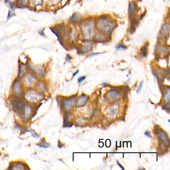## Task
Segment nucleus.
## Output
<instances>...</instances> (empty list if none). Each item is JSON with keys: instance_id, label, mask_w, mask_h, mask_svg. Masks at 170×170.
<instances>
[{"instance_id": "1a4fd4ad", "label": "nucleus", "mask_w": 170, "mask_h": 170, "mask_svg": "<svg viewBox=\"0 0 170 170\" xmlns=\"http://www.w3.org/2000/svg\"><path fill=\"white\" fill-rule=\"evenodd\" d=\"M170 32V27L168 23H164L162 26L161 29L160 31L158 34V36L160 39H164L166 38L167 36L169 34Z\"/></svg>"}, {"instance_id": "412c9836", "label": "nucleus", "mask_w": 170, "mask_h": 170, "mask_svg": "<svg viewBox=\"0 0 170 170\" xmlns=\"http://www.w3.org/2000/svg\"><path fill=\"white\" fill-rule=\"evenodd\" d=\"M165 92L163 93V98L165 102H169L170 100V89L169 86L165 88Z\"/></svg>"}, {"instance_id": "e433bc0d", "label": "nucleus", "mask_w": 170, "mask_h": 170, "mask_svg": "<svg viewBox=\"0 0 170 170\" xmlns=\"http://www.w3.org/2000/svg\"><path fill=\"white\" fill-rule=\"evenodd\" d=\"M101 54L100 53H93V54H90V55H89V56H88V57H93V56H97V55H99V54Z\"/></svg>"}, {"instance_id": "b1692460", "label": "nucleus", "mask_w": 170, "mask_h": 170, "mask_svg": "<svg viewBox=\"0 0 170 170\" xmlns=\"http://www.w3.org/2000/svg\"><path fill=\"white\" fill-rule=\"evenodd\" d=\"M92 48V44H85V45L81 47V52H84V53L90 51Z\"/></svg>"}, {"instance_id": "c9c22d12", "label": "nucleus", "mask_w": 170, "mask_h": 170, "mask_svg": "<svg viewBox=\"0 0 170 170\" xmlns=\"http://www.w3.org/2000/svg\"><path fill=\"white\" fill-rule=\"evenodd\" d=\"M72 59V57H71V56H70V54H67L66 56V57H65V60H66V61H70L71 59Z\"/></svg>"}, {"instance_id": "ea45409f", "label": "nucleus", "mask_w": 170, "mask_h": 170, "mask_svg": "<svg viewBox=\"0 0 170 170\" xmlns=\"http://www.w3.org/2000/svg\"><path fill=\"white\" fill-rule=\"evenodd\" d=\"M79 72V70H77L76 72H75V73H74V74H73V76H74L75 75H76V74L78 73Z\"/></svg>"}, {"instance_id": "dca6fc26", "label": "nucleus", "mask_w": 170, "mask_h": 170, "mask_svg": "<svg viewBox=\"0 0 170 170\" xmlns=\"http://www.w3.org/2000/svg\"><path fill=\"white\" fill-rule=\"evenodd\" d=\"M137 4L135 1H132L129 3L128 7V14L129 17H131L134 14L137 10Z\"/></svg>"}, {"instance_id": "20e7f679", "label": "nucleus", "mask_w": 170, "mask_h": 170, "mask_svg": "<svg viewBox=\"0 0 170 170\" xmlns=\"http://www.w3.org/2000/svg\"><path fill=\"white\" fill-rule=\"evenodd\" d=\"M11 105L13 110L16 113L23 114V108L25 106V101L23 99L20 98H16L13 99L11 101Z\"/></svg>"}, {"instance_id": "c756f323", "label": "nucleus", "mask_w": 170, "mask_h": 170, "mask_svg": "<svg viewBox=\"0 0 170 170\" xmlns=\"http://www.w3.org/2000/svg\"><path fill=\"white\" fill-rule=\"evenodd\" d=\"M86 78V76H81V77H79L78 79H77V81H78V83H82L83 81Z\"/></svg>"}, {"instance_id": "4c0bfd02", "label": "nucleus", "mask_w": 170, "mask_h": 170, "mask_svg": "<svg viewBox=\"0 0 170 170\" xmlns=\"http://www.w3.org/2000/svg\"><path fill=\"white\" fill-rule=\"evenodd\" d=\"M117 165H118V166H119V167H120L121 169H122V170H125L124 168L123 167V166H122V165H121V164L120 163H119V162L118 161H117Z\"/></svg>"}, {"instance_id": "f03ea898", "label": "nucleus", "mask_w": 170, "mask_h": 170, "mask_svg": "<svg viewBox=\"0 0 170 170\" xmlns=\"http://www.w3.org/2000/svg\"><path fill=\"white\" fill-rule=\"evenodd\" d=\"M81 31L83 38L90 39L95 35V25L93 21H86L82 25Z\"/></svg>"}, {"instance_id": "39448f33", "label": "nucleus", "mask_w": 170, "mask_h": 170, "mask_svg": "<svg viewBox=\"0 0 170 170\" xmlns=\"http://www.w3.org/2000/svg\"><path fill=\"white\" fill-rule=\"evenodd\" d=\"M28 67L30 71L32 72L35 75H37L39 77H43L45 75V66L41 65H34L32 64V63H29Z\"/></svg>"}, {"instance_id": "f3484780", "label": "nucleus", "mask_w": 170, "mask_h": 170, "mask_svg": "<svg viewBox=\"0 0 170 170\" xmlns=\"http://www.w3.org/2000/svg\"><path fill=\"white\" fill-rule=\"evenodd\" d=\"M169 47H167V46H164L160 44H158L156 47V50L159 55H162L166 54L167 52L169 50Z\"/></svg>"}, {"instance_id": "ddd939ff", "label": "nucleus", "mask_w": 170, "mask_h": 170, "mask_svg": "<svg viewBox=\"0 0 170 170\" xmlns=\"http://www.w3.org/2000/svg\"><path fill=\"white\" fill-rule=\"evenodd\" d=\"M9 169L13 170H28L29 167L25 164L21 162L11 163L10 165Z\"/></svg>"}, {"instance_id": "a211bd4d", "label": "nucleus", "mask_w": 170, "mask_h": 170, "mask_svg": "<svg viewBox=\"0 0 170 170\" xmlns=\"http://www.w3.org/2000/svg\"><path fill=\"white\" fill-rule=\"evenodd\" d=\"M43 0H29V5L35 8L41 7L43 5Z\"/></svg>"}, {"instance_id": "9b49d317", "label": "nucleus", "mask_w": 170, "mask_h": 170, "mask_svg": "<svg viewBox=\"0 0 170 170\" xmlns=\"http://www.w3.org/2000/svg\"><path fill=\"white\" fill-rule=\"evenodd\" d=\"M107 98L110 101H116L119 100L121 97V94L119 92L116 90H112L109 91L106 93Z\"/></svg>"}, {"instance_id": "0eeeda50", "label": "nucleus", "mask_w": 170, "mask_h": 170, "mask_svg": "<svg viewBox=\"0 0 170 170\" xmlns=\"http://www.w3.org/2000/svg\"><path fill=\"white\" fill-rule=\"evenodd\" d=\"M13 93L17 96H22L23 94V91L20 81L17 79L14 81L12 86Z\"/></svg>"}, {"instance_id": "393cba45", "label": "nucleus", "mask_w": 170, "mask_h": 170, "mask_svg": "<svg viewBox=\"0 0 170 170\" xmlns=\"http://www.w3.org/2000/svg\"><path fill=\"white\" fill-rule=\"evenodd\" d=\"M38 145H39L40 147H43L45 148H47L50 147V145L47 143L45 141V140L43 139L41 140V141L40 142V144Z\"/></svg>"}, {"instance_id": "473e14b6", "label": "nucleus", "mask_w": 170, "mask_h": 170, "mask_svg": "<svg viewBox=\"0 0 170 170\" xmlns=\"http://www.w3.org/2000/svg\"><path fill=\"white\" fill-rule=\"evenodd\" d=\"M110 112H111V114L112 115H114L116 114L117 113H118V110L113 108V109H111Z\"/></svg>"}, {"instance_id": "7ed1b4c3", "label": "nucleus", "mask_w": 170, "mask_h": 170, "mask_svg": "<svg viewBox=\"0 0 170 170\" xmlns=\"http://www.w3.org/2000/svg\"><path fill=\"white\" fill-rule=\"evenodd\" d=\"M24 97L30 102H36L43 100L45 96L38 90L30 89L24 94Z\"/></svg>"}, {"instance_id": "f8f14e48", "label": "nucleus", "mask_w": 170, "mask_h": 170, "mask_svg": "<svg viewBox=\"0 0 170 170\" xmlns=\"http://www.w3.org/2000/svg\"><path fill=\"white\" fill-rule=\"evenodd\" d=\"M89 99V97L88 95L83 94L79 97L77 99V101L76 102V106L77 107H83L84 106L86 105L87 102Z\"/></svg>"}, {"instance_id": "2f4dec72", "label": "nucleus", "mask_w": 170, "mask_h": 170, "mask_svg": "<svg viewBox=\"0 0 170 170\" xmlns=\"http://www.w3.org/2000/svg\"><path fill=\"white\" fill-rule=\"evenodd\" d=\"M157 127H155V129H154V134H155L157 135L159 133V132L160 130V127L159 126L157 125Z\"/></svg>"}, {"instance_id": "7c9ffc66", "label": "nucleus", "mask_w": 170, "mask_h": 170, "mask_svg": "<svg viewBox=\"0 0 170 170\" xmlns=\"http://www.w3.org/2000/svg\"><path fill=\"white\" fill-rule=\"evenodd\" d=\"M143 83L144 82L142 81L140 83V84L139 86V87H138V90H137V93H139L141 91L142 88L143 87Z\"/></svg>"}, {"instance_id": "423d86ee", "label": "nucleus", "mask_w": 170, "mask_h": 170, "mask_svg": "<svg viewBox=\"0 0 170 170\" xmlns=\"http://www.w3.org/2000/svg\"><path fill=\"white\" fill-rule=\"evenodd\" d=\"M76 96L69 97V98H65L63 99L61 101V107L64 110L68 111L74 107V105L75 103Z\"/></svg>"}, {"instance_id": "2eb2a0df", "label": "nucleus", "mask_w": 170, "mask_h": 170, "mask_svg": "<svg viewBox=\"0 0 170 170\" xmlns=\"http://www.w3.org/2000/svg\"><path fill=\"white\" fill-rule=\"evenodd\" d=\"M28 66L23 63H21L19 65V74L18 77L19 78H22L23 75H25V72L27 71Z\"/></svg>"}, {"instance_id": "aec40b11", "label": "nucleus", "mask_w": 170, "mask_h": 170, "mask_svg": "<svg viewBox=\"0 0 170 170\" xmlns=\"http://www.w3.org/2000/svg\"><path fill=\"white\" fill-rule=\"evenodd\" d=\"M16 5L18 7H27L29 5V0H16Z\"/></svg>"}, {"instance_id": "58836bf2", "label": "nucleus", "mask_w": 170, "mask_h": 170, "mask_svg": "<svg viewBox=\"0 0 170 170\" xmlns=\"http://www.w3.org/2000/svg\"><path fill=\"white\" fill-rule=\"evenodd\" d=\"M6 2H7V3H8L10 4H11L12 2V0H4Z\"/></svg>"}, {"instance_id": "6e6552de", "label": "nucleus", "mask_w": 170, "mask_h": 170, "mask_svg": "<svg viewBox=\"0 0 170 170\" xmlns=\"http://www.w3.org/2000/svg\"><path fill=\"white\" fill-rule=\"evenodd\" d=\"M23 82L25 85L27 86H32L36 83V78L34 74H28L24 76Z\"/></svg>"}, {"instance_id": "bb28decb", "label": "nucleus", "mask_w": 170, "mask_h": 170, "mask_svg": "<svg viewBox=\"0 0 170 170\" xmlns=\"http://www.w3.org/2000/svg\"><path fill=\"white\" fill-rule=\"evenodd\" d=\"M59 2V0H48L47 5L50 6H52L58 4Z\"/></svg>"}, {"instance_id": "6ab92c4d", "label": "nucleus", "mask_w": 170, "mask_h": 170, "mask_svg": "<svg viewBox=\"0 0 170 170\" xmlns=\"http://www.w3.org/2000/svg\"><path fill=\"white\" fill-rule=\"evenodd\" d=\"M36 89L39 92H45L47 90V87L45 84V82L43 81H40L39 83L36 84Z\"/></svg>"}, {"instance_id": "a878e982", "label": "nucleus", "mask_w": 170, "mask_h": 170, "mask_svg": "<svg viewBox=\"0 0 170 170\" xmlns=\"http://www.w3.org/2000/svg\"><path fill=\"white\" fill-rule=\"evenodd\" d=\"M116 49L117 50H125L127 49V47L124 45L123 43H121L118 44L116 47Z\"/></svg>"}, {"instance_id": "9d476101", "label": "nucleus", "mask_w": 170, "mask_h": 170, "mask_svg": "<svg viewBox=\"0 0 170 170\" xmlns=\"http://www.w3.org/2000/svg\"><path fill=\"white\" fill-rule=\"evenodd\" d=\"M32 113H33V108L32 106L30 105L29 104H25L24 108H23V118L25 121H28L30 117H32Z\"/></svg>"}, {"instance_id": "4be33fe9", "label": "nucleus", "mask_w": 170, "mask_h": 170, "mask_svg": "<svg viewBox=\"0 0 170 170\" xmlns=\"http://www.w3.org/2000/svg\"><path fill=\"white\" fill-rule=\"evenodd\" d=\"M81 18H82V16L80 14L75 13L72 16L71 18H70V21L73 23L79 22L81 19Z\"/></svg>"}, {"instance_id": "5701e85b", "label": "nucleus", "mask_w": 170, "mask_h": 170, "mask_svg": "<svg viewBox=\"0 0 170 170\" xmlns=\"http://www.w3.org/2000/svg\"><path fill=\"white\" fill-rule=\"evenodd\" d=\"M149 45L148 43L145 44L144 46L142 47L140 50V52L142 56L143 57H146L147 56V52H148V48Z\"/></svg>"}, {"instance_id": "f704fd0d", "label": "nucleus", "mask_w": 170, "mask_h": 170, "mask_svg": "<svg viewBox=\"0 0 170 170\" xmlns=\"http://www.w3.org/2000/svg\"><path fill=\"white\" fill-rule=\"evenodd\" d=\"M144 134H145V136H147L149 138H152V136H151V132L150 131H147L145 132V133H144Z\"/></svg>"}, {"instance_id": "c85d7f7f", "label": "nucleus", "mask_w": 170, "mask_h": 170, "mask_svg": "<svg viewBox=\"0 0 170 170\" xmlns=\"http://www.w3.org/2000/svg\"><path fill=\"white\" fill-rule=\"evenodd\" d=\"M29 132H31L32 134V137H34V138L38 139V138H39V135L38 134V133H36L34 130H31L30 131H29Z\"/></svg>"}, {"instance_id": "72a5a7b5", "label": "nucleus", "mask_w": 170, "mask_h": 170, "mask_svg": "<svg viewBox=\"0 0 170 170\" xmlns=\"http://www.w3.org/2000/svg\"><path fill=\"white\" fill-rule=\"evenodd\" d=\"M14 13L12 12V11H9L8 12V19H10V18H11V17H12L14 16Z\"/></svg>"}, {"instance_id": "4468645a", "label": "nucleus", "mask_w": 170, "mask_h": 170, "mask_svg": "<svg viewBox=\"0 0 170 170\" xmlns=\"http://www.w3.org/2000/svg\"><path fill=\"white\" fill-rule=\"evenodd\" d=\"M159 133L160 135V139L162 141L164 142L167 145H168V147H169L170 140H169L168 135L167 134V133L162 129L160 130Z\"/></svg>"}, {"instance_id": "f257e3e1", "label": "nucleus", "mask_w": 170, "mask_h": 170, "mask_svg": "<svg viewBox=\"0 0 170 170\" xmlns=\"http://www.w3.org/2000/svg\"><path fill=\"white\" fill-rule=\"evenodd\" d=\"M96 25L98 29L104 34H110L114 30L116 23L107 17H100L97 19Z\"/></svg>"}, {"instance_id": "cd10ccee", "label": "nucleus", "mask_w": 170, "mask_h": 170, "mask_svg": "<svg viewBox=\"0 0 170 170\" xmlns=\"http://www.w3.org/2000/svg\"><path fill=\"white\" fill-rule=\"evenodd\" d=\"M96 36L97 39L99 40V41H104L105 39L104 33L102 32H99V34H97V36Z\"/></svg>"}]
</instances>
